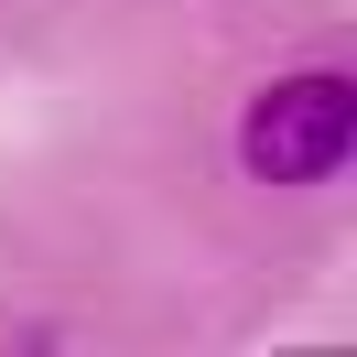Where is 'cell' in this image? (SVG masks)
I'll list each match as a JSON object with an SVG mask.
<instances>
[{
  "instance_id": "6da1fadb",
  "label": "cell",
  "mask_w": 357,
  "mask_h": 357,
  "mask_svg": "<svg viewBox=\"0 0 357 357\" xmlns=\"http://www.w3.org/2000/svg\"><path fill=\"white\" fill-rule=\"evenodd\" d=\"M357 152V87L335 66H303V76H271L238 119V162L260 184H335Z\"/></svg>"
}]
</instances>
